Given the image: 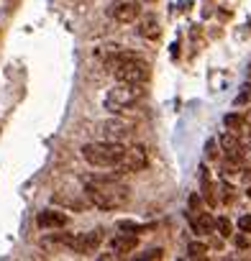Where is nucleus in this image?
<instances>
[{
    "label": "nucleus",
    "instance_id": "obj_1",
    "mask_svg": "<svg viewBox=\"0 0 251 261\" xmlns=\"http://www.w3.org/2000/svg\"><path fill=\"white\" fill-rule=\"evenodd\" d=\"M85 195H87V200L97 210H120V207L129 205V200H131V190L123 187L115 177L90 182L85 187Z\"/></svg>",
    "mask_w": 251,
    "mask_h": 261
},
{
    "label": "nucleus",
    "instance_id": "obj_2",
    "mask_svg": "<svg viewBox=\"0 0 251 261\" xmlns=\"http://www.w3.org/2000/svg\"><path fill=\"white\" fill-rule=\"evenodd\" d=\"M126 154V146L118 141H100L82 146V159L92 167H118Z\"/></svg>",
    "mask_w": 251,
    "mask_h": 261
},
{
    "label": "nucleus",
    "instance_id": "obj_3",
    "mask_svg": "<svg viewBox=\"0 0 251 261\" xmlns=\"http://www.w3.org/2000/svg\"><path fill=\"white\" fill-rule=\"evenodd\" d=\"M146 95V90L141 87V82H118L108 97H105V108L113 110V113H123V110H129L134 108L136 102H141Z\"/></svg>",
    "mask_w": 251,
    "mask_h": 261
},
{
    "label": "nucleus",
    "instance_id": "obj_4",
    "mask_svg": "<svg viewBox=\"0 0 251 261\" xmlns=\"http://www.w3.org/2000/svg\"><path fill=\"white\" fill-rule=\"evenodd\" d=\"M118 82H146L149 80V64L146 62H141L139 57H134V54H123V59L118 62V67L110 72Z\"/></svg>",
    "mask_w": 251,
    "mask_h": 261
},
{
    "label": "nucleus",
    "instance_id": "obj_5",
    "mask_svg": "<svg viewBox=\"0 0 251 261\" xmlns=\"http://www.w3.org/2000/svg\"><path fill=\"white\" fill-rule=\"evenodd\" d=\"M146 164H149V159H146L144 146H131V149H126V154H123V159H120L118 167L126 174H134V172H141Z\"/></svg>",
    "mask_w": 251,
    "mask_h": 261
},
{
    "label": "nucleus",
    "instance_id": "obj_6",
    "mask_svg": "<svg viewBox=\"0 0 251 261\" xmlns=\"http://www.w3.org/2000/svg\"><path fill=\"white\" fill-rule=\"evenodd\" d=\"M103 238H105V230L103 228H95V230H90V233H80V236H74V241H72V251H77V253H92L100 243H103Z\"/></svg>",
    "mask_w": 251,
    "mask_h": 261
},
{
    "label": "nucleus",
    "instance_id": "obj_7",
    "mask_svg": "<svg viewBox=\"0 0 251 261\" xmlns=\"http://www.w3.org/2000/svg\"><path fill=\"white\" fill-rule=\"evenodd\" d=\"M113 18L120 21V23H134L139 16H141V6L136 3V0H123V3H115L110 8Z\"/></svg>",
    "mask_w": 251,
    "mask_h": 261
},
{
    "label": "nucleus",
    "instance_id": "obj_8",
    "mask_svg": "<svg viewBox=\"0 0 251 261\" xmlns=\"http://www.w3.org/2000/svg\"><path fill=\"white\" fill-rule=\"evenodd\" d=\"M136 246H139V236L131 233V230H126V233L113 236V241H110V253H113V256H123V253H131Z\"/></svg>",
    "mask_w": 251,
    "mask_h": 261
},
{
    "label": "nucleus",
    "instance_id": "obj_9",
    "mask_svg": "<svg viewBox=\"0 0 251 261\" xmlns=\"http://www.w3.org/2000/svg\"><path fill=\"white\" fill-rule=\"evenodd\" d=\"M218 144L223 146V151H225V156H228V159L241 162V156H243V146H241V141L236 139L233 130H225V134L218 139Z\"/></svg>",
    "mask_w": 251,
    "mask_h": 261
},
{
    "label": "nucleus",
    "instance_id": "obj_10",
    "mask_svg": "<svg viewBox=\"0 0 251 261\" xmlns=\"http://www.w3.org/2000/svg\"><path fill=\"white\" fill-rule=\"evenodd\" d=\"M103 130H105L108 141H118V139H123V136L131 134L134 123H129V120H108V123L103 125Z\"/></svg>",
    "mask_w": 251,
    "mask_h": 261
},
{
    "label": "nucleus",
    "instance_id": "obj_11",
    "mask_svg": "<svg viewBox=\"0 0 251 261\" xmlns=\"http://www.w3.org/2000/svg\"><path fill=\"white\" fill-rule=\"evenodd\" d=\"M67 213H57V210H44L36 215V225L39 228H64L67 225Z\"/></svg>",
    "mask_w": 251,
    "mask_h": 261
},
{
    "label": "nucleus",
    "instance_id": "obj_12",
    "mask_svg": "<svg viewBox=\"0 0 251 261\" xmlns=\"http://www.w3.org/2000/svg\"><path fill=\"white\" fill-rule=\"evenodd\" d=\"M190 225H192V230H195V233L205 236V233H213V228H215V220H213L208 213L192 210V213H190Z\"/></svg>",
    "mask_w": 251,
    "mask_h": 261
},
{
    "label": "nucleus",
    "instance_id": "obj_13",
    "mask_svg": "<svg viewBox=\"0 0 251 261\" xmlns=\"http://www.w3.org/2000/svg\"><path fill=\"white\" fill-rule=\"evenodd\" d=\"M139 34H141L144 39H149V41H157V39L162 36V29H159V21H157L154 16H146V18L141 21V26H139Z\"/></svg>",
    "mask_w": 251,
    "mask_h": 261
},
{
    "label": "nucleus",
    "instance_id": "obj_14",
    "mask_svg": "<svg viewBox=\"0 0 251 261\" xmlns=\"http://www.w3.org/2000/svg\"><path fill=\"white\" fill-rule=\"evenodd\" d=\"M223 123H225V128H228V130L238 134V130L246 125V118H243V115H236V113H231V115H225V118H223Z\"/></svg>",
    "mask_w": 251,
    "mask_h": 261
},
{
    "label": "nucleus",
    "instance_id": "obj_15",
    "mask_svg": "<svg viewBox=\"0 0 251 261\" xmlns=\"http://www.w3.org/2000/svg\"><path fill=\"white\" fill-rule=\"evenodd\" d=\"M187 256L190 258H205L208 256V246L205 243H190L187 246Z\"/></svg>",
    "mask_w": 251,
    "mask_h": 261
},
{
    "label": "nucleus",
    "instance_id": "obj_16",
    "mask_svg": "<svg viewBox=\"0 0 251 261\" xmlns=\"http://www.w3.org/2000/svg\"><path fill=\"white\" fill-rule=\"evenodd\" d=\"M215 228H218V233H220L223 238H228V236H231V230H233V225H231V220H228V218H218V220H215Z\"/></svg>",
    "mask_w": 251,
    "mask_h": 261
},
{
    "label": "nucleus",
    "instance_id": "obj_17",
    "mask_svg": "<svg viewBox=\"0 0 251 261\" xmlns=\"http://www.w3.org/2000/svg\"><path fill=\"white\" fill-rule=\"evenodd\" d=\"M251 100V82H246L243 87H241V92H238V97H236V105H246Z\"/></svg>",
    "mask_w": 251,
    "mask_h": 261
},
{
    "label": "nucleus",
    "instance_id": "obj_18",
    "mask_svg": "<svg viewBox=\"0 0 251 261\" xmlns=\"http://www.w3.org/2000/svg\"><path fill=\"white\" fill-rule=\"evenodd\" d=\"M205 156H208V159H218V141H215V139H210V141L205 144Z\"/></svg>",
    "mask_w": 251,
    "mask_h": 261
},
{
    "label": "nucleus",
    "instance_id": "obj_19",
    "mask_svg": "<svg viewBox=\"0 0 251 261\" xmlns=\"http://www.w3.org/2000/svg\"><path fill=\"white\" fill-rule=\"evenodd\" d=\"M238 228H241L243 233H251V215H243V218L238 220Z\"/></svg>",
    "mask_w": 251,
    "mask_h": 261
},
{
    "label": "nucleus",
    "instance_id": "obj_20",
    "mask_svg": "<svg viewBox=\"0 0 251 261\" xmlns=\"http://www.w3.org/2000/svg\"><path fill=\"white\" fill-rule=\"evenodd\" d=\"M162 253H164L162 248H152V251L146 253V258H162Z\"/></svg>",
    "mask_w": 251,
    "mask_h": 261
},
{
    "label": "nucleus",
    "instance_id": "obj_21",
    "mask_svg": "<svg viewBox=\"0 0 251 261\" xmlns=\"http://www.w3.org/2000/svg\"><path fill=\"white\" fill-rule=\"evenodd\" d=\"M236 246H241V248H246V238H243V236H236Z\"/></svg>",
    "mask_w": 251,
    "mask_h": 261
},
{
    "label": "nucleus",
    "instance_id": "obj_22",
    "mask_svg": "<svg viewBox=\"0 0 251 261\" xmlns=\"http://www.w3.org/2000/svg\"><path fill=\"white\" fill-rule=\"evenodd\" d=\"M146 3H157V0H146Z\"/></svg>",
    "mask_w": 251,
    "mask_h": 261
}]
</instances>
